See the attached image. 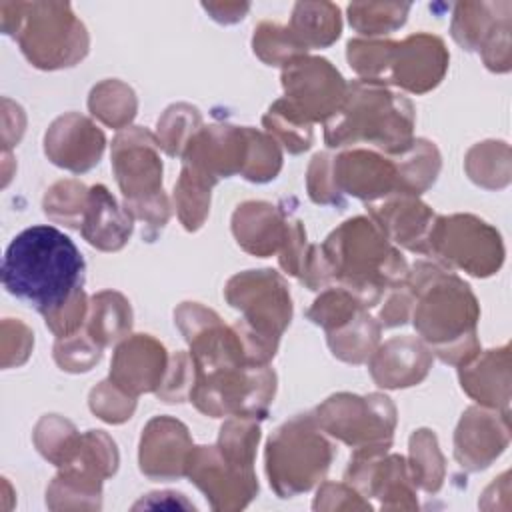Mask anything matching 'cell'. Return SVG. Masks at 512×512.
I'll return each mask as SVG.
<instances>
[{
	"mask_svg": "<svg viewBox=\"0 0 512 512\" xmlns=\"http://www.w3.org/2000/svg\"><path fill=\"white\" fill-rule=\"evenodd\" d=\"M86 264L78 246L62 230L38 224L10 242L2 260V284L8 294L42 316L74 298L84 284Z\"/></svg>",
	"mask_w": 512,
	"mask_h": 512,
	"instance_id": "6da1fadb",
	"label": "cell"
},
{
	"mask_svg": "<svg viewBox=\"0 0 512 512\" xmlns=\"http://www.w3.org/2000/svg\"><path fill=\"white\" fill-rule=\"evenodd\" d=\"M404 284L414 296L412 320L422 342L446 364L464 366L480 352L478 304L470 286L432 262H416Z\"/></svg>",
	"mask_w": 512,
	"mask_h": 512,
	"instance_id": "7a4b0ae2",
	"label": "cell"
},
{
	"mask_svg": "<svg viewBox=\"0 0 512 512\" xmlns=\"http://www.w3.org/2000/svg\"><path fill=\"white\" fill-rule=\"evenodd\" d=\"M330 280L352 292L364 308L376 306L386 290L400 284L408 266L380 226L366 216L346 220L320 246Z\"/></svg>",
	"mask_w": 512,
	"mask_h": 512,
	"instance_id": "3957f363",
	"label": "cell"
},
{
	"mask_svg": "<svg viewBox=\"0 0 512 512\" xmlns=\"http://www.w3.org/2000/svg\"><path fill=\"white\" fill-rule=\"evenodd\" d=\"M414 108L410 100L384 84L354 80L338 112L326 120L324 140L330 148L372 144L390 156L404 154L414 138Z\"/></svg>",
	"mask_w": 512,
	"mask_h": 512,
	"instance_id": "277c9868",
	"label": "cell"
},
{
	"mask_svg": "<svg viewBox=\"0 0 512 512\" xmlns=\"http://www.w3.org/2000/svg\"><path fill=\"white\" fill-rule=\"evenodd\" d=\"M0 20L4 34L40 70L74 66L88 52L86 26L68 2H2Z\"/></svg>",
	"mask_w": 512,
	"mask_h": 512,
	"instance_id": "5b68a950",
	"label": "cell"
},
{
	"mask_svg": "<svg viewBox=\"0 0 512 512\" xmlns=\"http://www.w3.org/2000/svg\"><path fill=\"white\" fill-rule=\"evenodd\" d=\"M226 300L244 314L234 324L246 360L266 366L278 348V340L292 318V300L284 278L274 270H246L226 284Z\"/></svg>",
	"mask_w": 512,
	"mask_h": 512,
	"instance_id": "8992f818",
	"label": "cell"
},
{
	"mask_svg": "<svg viewBox=\"0 0 512 512\" xmlns=\"http://www.w3.org/2000/svg\"><path fill=\"white\" fill-rule=\"evenodd\" d=\"M156 138L138 126L124 128L112 142V168L126 200V210L146 222L148 228H162L170 216V204L162 190V160Z\"/></svg>",
	"mask_w": 512,
	"mask_h": 512,
	"instance_id": "52a82bcc",
	"label": "cell"
},
{
	"mask_svg": "<svg viewBox=\"0 0 512 512\" xmlns=\"http://www.w3.org/2000/svg\"><path fill=\"white\" fill-rule=\"evenodd\" d=\"M330 460L332 446L320 434L312 414H298L284 422L266 446L270 486L282 498L310 490L324 476Z\"/></svg>",
	"mask_w": 512,
	"mask_h": 512,
	"instance_id": "ba28073f",
	"label": "cell"
},
{
	"mask_svg": "<svg viewBox=\"0 0 512 512\" xmlns=\"http://www.w3.org/2000/svg\"><path fill=\"white\" fill-rule=\"evenodd\" d=\"M318 426L356 450L386 452L392 444L396 408L382 394H334L316 408Z\"/></svg>",
	"mask_w": 512,
	"mask_h": 512,
	"instance_id": "9c48e42d",
	"label": "cell"
},
{
	"mask_svg": "<svg viewBox=\"0 0 512 512\" xmlns=\"http://www.w3.org/2000/svg\"><path fill=\"white\" fill-rule=\"evenodd\" d=\"M430 252L448 266L482 278L494 274L504 258L500 234L470 214L436 216L428 236Z\"/></svg>",
	"mask_w": 512,
	"mask_h": 512,
	"instance_id": "30bf717a",
	"label": "cell"
},
{
	"mask_svg": "<svg viewBox=\"0 0 512 512\" xmlns=\"http://www.w3.org/2000/svg\"><path fill=\"white\" fill-rule=\"evenodd\" d=\"M284 104L306 124L330 120L346 98L348 84L340 72L316 56H300L282 70Z\"/></svg>",
	"mask_w": 512,
	"mask_h": 512,
	"instance_id": "8fae6325",
	"label": "cell"
},
{
	"mask_svg": "<svg viewBox=\"0 0 512 512\" xmlns=\"http://www.w3.org/2000/svg\"><path fill=\"white\" fill-rule=\"evenodd\" d=\"M446 68L448 52L444 42L434 34L418 32L402 42H392L384 82L424 94L440 84Z\"/></svg>",
	"mask_w": 512,
	"mask_h": 512,
	"instance_id": "7c38bea8",
	"label": "cell"
},
{
	"mask_svg": "<svg viewBox=\"0 0 512 512\" xmlns=\"http://www.w3.org/2000/svg\"><path fill=\"white\" fill-rule=\"evenodd\" d=\"M334 184L340 194L376 202L400 192L398 162L372 150H346L334 158Z\"/></svg>",
	"mask_w": 512,
	"mask_h": 512,
	"instance_id": "4fadbf2b",
	"label": "cell"
},
{
	"mask_svg": "<svg viewBox=\"0 0 512 512\" xmlns=\"http://www.w3.org/2000/svg\"><path fill=\"white\" fill-rule=\"evenodd\" d=\"M194 446L188 428L168 416L152 418L140 438V470L154 480H172L188 472Z\"/></svg>",
	"mask_w": 512,
	"mask_h": 512,
	"instance_id": "5bb4252c",
	"label": "cell"
},
{
	"mask_svg": "<svg viewBox=\"0 0 512 512\" xmlns=\"http://www.w3.org/2000/svg\"><path fill=\"white\" fill-rule=\"evenodd\" d=\"M168 368L164 346L150 334L124 338L112 358L110 382L130 396L156 392Z\"/></svg>",
	"mask_w": 512,
	"mask_h": 512,
	"instance_id": "9a60e30c",
	"label": "cell"
},
{
	"mask_svg": "<svg viewBox=\"0 0 512 512\" xmlns=\"http://www.w3.org/2000/svg\"><path fill=\"white\" fill-rule=\"evenodd\" d=\"M106 138L88 118L70 112L56 118L44 134V152L60 168L86 172L100 162Z\"/></svg>",
	"mask_w": 512,
	"mask_h": 512,
	"instance_id": "2e32d148",
	"label": "cell"
},
{
	"mask_svg": "<svg viewBox=\"0 0 512 512\" xmlns=\"http://www.w3.org/2000/svg\"><path fill=\"white\" fill-rule=\"evenodd\" d=\"M368 214L390 242L428 254V236L436 216L416 196L390 194L380 202H370Z\"/></svg>",
	"mask_w": 512,
	"mask_h": 512,
	"instance_id": "e0dca14e",
	"label": "cell"
},
{
	"mask_svg": "<svg viewBox=\"0 0 512 512\" xmlns=\"http://www.w3.org/2000/svg\"><path fill=\"white\" fill-rule=\"evenodd\" d=\"M186 474L212 500L214 508H224V496H240L246 504L258 492L254 472L226 462L216 446H196Z\"/></svg>",
	"mask_w": 512,
	"mask_h": 512,
	"instance_id": "ac0fdd59",
	"label": "cell"
},
{
	"mask_svg": "<svg viewBox=\"0 0 512 512\" xmlns=\"http://www.w3.org/2000/svg\"><path fill=\"white\" fill-rule=\"evenodd\" d=\"M432 366V350L418 338L398 336L370 356V374L382 388H408L422 382Z\"/></svg>",
	"mask_w": 512,
	"mask_h": 512,
	"instance_id": "d6986e66",
	"label": "cell"
},
{
	"mask_svg": "<svg viewBox=\"0 0 512 512\" xmlns=\"http://www.w3.org/2000/svg\"><path fill=\"white\" fill-rule=\"evenodd\" d=\"M508 444V418L498 420L478 408H468L456 428L454 456L462 468H486Z\"/></svg>",
	"mask_w": 512,
	"mask_h": 512,
	"instance_id": "ffe728a7",
	"label": "cell"
},
{
	"mask_svg": "<svg viewBox=\"0 0 512 512\" xmlns=\"http://www.w3.org/2000/svg\"><path fill=\"white\" fill-rule=\"evenodd\" d=\"M290 216L270 202H244L234 210L232 232L236 242L250 254L266 258L280 252L288 236Z\"/></svg>",
	"mask_w": 512,
	"mask_h": 512,
	"instance_id": "44dd1931",
	"label": "cell"
},
{
	"mask_svg": "<svg viewBox=\"0 0 512 512\" xmlns=\"http://www.w3.org/2000/svg\"><path fill=\"white\" fill-rule=\"evenodd\" d=\"M134 216L122 210L106 186L96 184L88 190V202L80 232L84 240L104 252L120 250L132 234Z\"/></svg>",
	"mask_w": 512,
	"mask_h": 512,
	"instance_id": "7402d4cb",
	"label": "cell"
},
{
	"mask_svg": "<svg viewBox=\"0 0 512 512\" xmlns=\"http://www.w3.org/2000/svg\"><path fill=\"white\" fill-rule=\"evenodd\" d=\"M510 2H458L452 14V38L466 50H480L500 20L508 18Z\"/></svg>",
	"mask_w": 512,
	"mask_h": 512,
	"instance_id": "603a6c76",
	"label": "cell"
},
{
	"mask_svg": "<svg viewBox=\"0 0 512 512\" xmlns=\"http://www.w3.org/2000/svg\"><path fill=\"white\" fill-rule=\"evenodd\" d=\"M288 28L306 50L330 46L342 30L340 8L332 2H296Z\"/></svg>",
	"mask_w": 512,
	"mask_h": 512,
	"instance_id": "cb8c5ba5",
	"label": "cell"
},
{
	"mask_svg": "<svg viewBox=\"0 0 512 512\" xmlns=\"http://www.w3.org/2000/svg\"><path fill=\"white\" fill-rule=\"evenodd\" d=\"M132 328V310L130 302L112 290L98 292L88 308L86 318V334L98 344L108 346L128 336Z\"/></svg>",
	"mask_w": 512,
	"mask_h": 512,
	"instance_id": "d4e9b609",
	"label": "cell"
},
{
	"mask_svg": "<svg viewBox=\"0 0 512 512\" xmlns=\"http://www.w3.org/2000/svg\"><path fill=\"white\" fill-rule=\"evenodd\" d=\"M502 350H490L476 364L460 366L462 388L476 400L490 408L508 406V360L496 368Z\"/></svg>",
	"mask_w": 512,
	"mask_h": 512,
	"instance_id": "484cf974",
	"label": "cell"
},
{
	"mask_svg": "<svg viewBox=\"0 0 512 512\" xmlns=\"http://www.w3.org/2000/svg\"><path fill=\"white\" fill-rule=\"evenodd\" d=\"M216 182L218 180L190 164L182 166L180 178L174 186V202L178 218L188 232H194L204 224L210 210V190Z\"/></svg>",
	"mask_w": 512,
	"mask_h": 512,
	"instance_id": "4316f807",
	"label": "cell"
},
{
	"mask_svg": "<svg viewBox=\"0 0 512 512\" xmlns=\"http://www.w3.org/2000/svg\"><path fill=\"white\" fill-rule=\"evenodd\" d=\"M380 338V324L360 310L344 326L328 332V346L332 354L344 362L360 364L372 356Z\"/></svg>",
	"mask_w": 512,
	"mask_h": 512,
	"instance_id": "83f0119b",
	"label": "cell"
},
{
	"mask_svg": "<svg viewBox=\"0 0 512 512\" xmlns=\"http://www.w3.org/2000/svg\"><path fill=\"white\" fill-rule=\"evenodd\" d=\"M88 108L92 116L100 118L106 126L124 130V126L136 116V96L124 82L104 80L92 88Z\"/></svg>",
	"mask_w": 512,
	"mask_h": 512,
	"instance_id": "f1b7e54d",
	"label": "cell"
},
{
	"mask_svg": "<svg viewBox=\"0 0 512 512\" xmlns=\"http://www.w3.org/2000/svg\"><path fill=\"white\" fill-rule=\"evenodd\" d=\"M408 12L406 2H354L348 6V20L364 36H382L400 28Z\"/></svg>",
	"mask_w": 512,
	"mask_h": 512,
	"instance_id": "f546056e",
	"label": "cell"
},
{
	"mask_svg": "<svg viewBox=\"0 0 512 512\" xmlns=\"http://www.w3.org/2000/svg\"><path fill=\"white\" fill-rule=\"evenodd\" d=\"M252 48L254 54L270 66H286L308 52L288 26L276 22H260L254 28Z\"/></svg>",
	"mask_w": 512,
	"mask_h": 512,
	"instance_id": "4dcf8cb0",
	"label": "cell"
},
{
	"mask_svg": "<svg viewBox=\"0 0 512 512\" xmlns=\"http://www.w3.org/2000/svg\"><path fill=\"white\" fill-rule=\"evenodd\" d=\"M88 190L90 188L76 180H60L52 184L42 200L44 214L54 222H62L68 228L80 230L88 202Z\"/></svg>",
	"mask_w": 512,
	"mask_h": 512,
	"instance_id": "1f68e13d",
	"label": "cell"
},
{
	"mask_svg": "<svg viewBox=\"0 0 512 512\" xmlns=\"http://www.w3.org/2000/svg\"><path fill=\"white\" fill-rule=\"evenodd\" d=\"M198 130H200L198 110L190 104H174L158 120L156 142L160 148L166 150L168 156H182Z\"/></svg>",
	"mask_w": 512,
	"mask_h": 512,
	"instance_id": "d6a6232c",
	"label": "cell"
},
{
	"mask_svg": "<svg viewBox=\"0 0 512 512\" xmlns=\"http://www.w3.org/2000/svg\"><path fill=\"white\" fill-rule=\"evenodd\" d=\"M78 442L80 434L76 428L56 414L42 416L34 428V444L38 452L56 466H62L74 454Z\"/></svg>",
	"mask_w": 512,
	"mask_h": 512,
	"instance_id": "836d02e7",
	"label": "cell"
},
{
	"mask_svg": "<svg viewBox=\"0 0 512 512\" xmlns=\"http://www.w3.org/2000/svg\"><path fill=\"white\" fill-rule=\"evenodd\" d=\"M360 310H366L362 302L342 286H326V290L316 298L308 310V318L322 326L326 332H332L344 326Z\"/></svg>",
	"mask_w": 512,
	"mask_h": 512,
	"instance_id": "e575fe53",
	"label": "cell"
},
{
	"mask_svg": "<svg viewBox=\"0 0 512 512\" xmlns=\"http://www.w3.org/2000/svg\"><path fill=\"white\" fill-rule=\"evenodd\" d=\"M246 138L248 150L240 174L250 182H268L276 178L282 166V154L276 140L254 128H246Z\"/></svg>",
	"mask_w": 512,
	"mask_h": 512,
	"instance_id": "d590c367",
	"label": "cell"
},
{
	"mask_svg": "<svg viewBox=\"0 0 512 512\" xmlns=\"http://www.w3.org/2000/svg\"><path fill=\"white\" fill-rule=\"evenodd\" d=\"M412 480L424 490L434 492L442 484V454L436 444V436L430 430H416L410 438Z\"/></svg>",
	"mask_w": 512,
	"mask_h": 512,
	"instance_id": "8d00e7d4",
	"label": "cell"
},
{
	"mask_svg": "<svg viewBox=\"0 0 512 512\" xmlns=\"http://www.w3.org/2000/svg\"><path fill=\"white\" fill-rule=\"evenodd\" d=\"M264 126L270 132V136H276L292 154H300L308 150L312 144V124L300 120L284 104V100H276L270 106L268 114L264 116Z\"/></svg>",
	"mask_w": 512,
	"mask_h": 512,
	"instance_id": "74e56055",
	"label": "cell"
},
{
	"mask_svg": "<svg viewBox=\"0 0 512 512\" xmlns=\"http://www.w3.org/2000/svg\"><path fill=\"white\" fill-rule=\"evenodd\" d=\"M102 356L98 346L88 334H72L58 338L54 344V360L66 372H88Z\"/></svg>",
	"mask_w": 512,
	"mask_h": 512,
	"instance_id": "f35d334b",
	"label": "cell"
},
{
	"mask_svg": "<svg viewBox=\"0 0 512 512\" xmlns=\"http://www.w3.org/2000/svg\"><path fill=\"white\" fill-rule=\"evenodd\" d=\"M136 408V398L122 392L110 380L100 382L90 392V410L110 424L126 422Z\"/></svg>",
	"mask_w": 512,
	"mask_h": 512,
	"instance_id": "ab89813d",
	"label": "cell"
},
{
	"mask_svg": "<svg viewBox=\"0 0 512 512\" xmlns=\"http://www.w3.org/2000/svg\"><path fill=\"white\" fill-rule=\"evenodd\" d=\"M192 384H194L192 358L186 352H176L168 362L166 374L156 394L164 402H182L186 396H190Z\"/></svg>",
	"mask_w": 512,
	"mask_h": 512,
	"instance_id": "60d3db41",
	"label": "cell"
},
{
	"mask_svg": "<svg viewBox=\"0 0 512 512\" xmlns=\"http://www.w3.org/2000/svg\"><path fill=\"white\" fill-rule=\"evenodd\" d=\"M334 156L328 152H318L308 168V194L318 204H338L340 192L334 184L332 172Z\"/></svg>",
	"mask_w": 512,
	"mask_h": 512,
	"instance_id": "b9f144b4",
	"label": "cell"
},
{
	"mask_svg": "<svg viewBox=\"0 0 512 512\" xmlns=\"http://www.w3.org/2000/svg\"><path fill=\"white\" fill-rule=\"evenodd\" d=\"M88 308H90V304L86 302V294H84V290H80L64 306H60L52 314L44 316L46 326L56 334V338L72 336L86 324Z\"/></svg>",
	"mask_w": 512,
	"mask_h": 512,
	"instance_id": "7bdbcfd3",
	"label": "cell"
},
{
	"mask_svg": "<svg viewBox=\"0 0 512 512\" xmlns=\"http://www.w3.org/2000/svg\"><path fill=\"white\" fill-rule=\"evenodd\" d=\"M412 306H414V296L402 280L400 284L390 288V294L380 310V322L384 326H400L412 314Z\"/></svg>",
	"mask_w": 512,
	"mask_h": 512,
	"instance_id": "ee69618b",
	"label": "cell"
},
{
	"mask_svg": "<svg viewBox=\"0 0 512 512\" xmlns=\"http://www.w3.org/2000/svg\"><path fill=\"white\" fill-rule=\"evenodd\" d=\"M202 8L216 22L234 24L246 16V12L250 10V4L248 2H202Z\"/></svg>",
	"mask_w": 512,
	"mask_h": 512,
	"instance_id": "f6af8a7d",
	"label": "cell"
}]
</instances>
